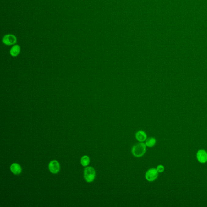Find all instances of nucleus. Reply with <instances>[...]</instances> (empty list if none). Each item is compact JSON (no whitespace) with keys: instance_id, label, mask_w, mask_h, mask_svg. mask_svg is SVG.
<instances>
[{"instance_id":"obj_1","label":"nucleus","mask_w":207,"mask_h":207,"mask_svg":"<svg viewBox=\"0 0 207 207\" xmlns=\"http://www.w3.org/2000/svg\"><path fill=\"white\" fill-rule=\"evenodd\" d=\"M146 144L140 142L133 147L132 153L134 156L137 157H141L145 155L146 151Z\"/></svg>"},{"instance_id":"obj_2","label":"nucleus","mask_w":207,"mask_h":207,"mask_svg":"<svg viewBox=\"0 0 207 207\" xmlns=\"http://www.w3.org/2000/svg\"><path fill=\"white\" fill-rule=\"evenodd\" d=\"M96 171L91 167L85 168L84 170V178L85 180L88 183L93 181L96 177Z\"/></svg>"},{"instance_id":"obj_3","label":"nucleus","mask_w":207,"mask_h":207,"mask_svg":"<svg viewBox=\"0 0 207 207\" xmlns=\"http://www.w3.org/2000/svg\"><path fill=\"white\" fill-rule=\"evenodd\" d=\"M158 172L157 169L151 168L148 170L145 174V178L149 182L155 181L158 176Z\"/></svg>"},{"instance_id":"obj_4","label":"nucleus","mask_w":207,"mask_h":207,"mask_svg":"<svg viewBox=\"0 0 207 207\" xmlns=\"http://www.w3.org/2000/svg\"><path fill=\"white\" fill-rule=\"evenodd\" d=\"M2 42L5 45H7V46H11V45L16 43V38L13 35H6L2 39Z\"/></svg>"},{"instance_id":"obj_5","label":"nucleus","mask_w":207,"mask_h":207,"mask_svg":"<svg viewBox=\"0 0 207 207\" xmlns=\"http://www.w3.org/2000/svg\"><path fill=\"white\" fill-rule=\"evenodd\" d=\"M49 168L51 173L56 174L59 171L60 168L59 164L57 161H52L49 164Z\"/></svg>"},{"instance_id":"obj_6","label":"nucleus","mask_w":207,"mask_h":207,"mask_svg":"<svg viewBox=\"0 0 207 207\" xmlns=\"http://www.w3.org/2000/svg\"><path fill=\"white\" fill-rule=\"evenodd\" d=\"M198 161L201 163H205L207 161V153L205 150H200L197 154Z\"/></svg>"},{"instance_id":"obj_7","label":"nucleus","mask_w":207,"mask_h":207,"mask_svg":"<svg viewBox=\"0 0 207 207\" xmlns=\"http://www.w3.org/2000/svg\"><path fill=\"white\" fill-rule=\"evenodd\" d=\"M135 138L137 140L140 142H143L147 139V135L146 133L143 131H138L135 134Z\"/></svg>"},{"instance_id":"obj_8","label":"nucleus","mask_w":207,"mask_h":207,"mask_svg":"<svg viewBox=\"0 0 207 207\" xmlns=\"http://www.w3.org/2000/svg\"><path fill=\"white\" fill-rule=\"evenodd\" d=\"M10 169L11 171L16 175L20 174L22 171L21 166L18 164L16 163L12 164L11 166Z\"/></svg>"},{"instance_id":"obj_9","label":"nucleus","mask_w":207,"mask_h":207,"mask_svg":"<svg viewBox=\"0 0 207 207\" xmlns=\"http://www.w3.org/2000/svg\"><path fill=\"white\" fill-rule=\"evenodd\" d=\"M20 48L19 46L16 45L14 46L11 48L10 51V53L11 56H13V57H16L18 56L19 54H20Z\"/></svg>"},{"instance_id":"obj_10","label":"nucleus","mask_w":207,"mask_h":207,"mask_svg":"<svg viewBox=\"0 0 207 207\" xmlns=\"http://www.w3.org/2000/svg\"><path fill=\"white\" fill-rule=\"evenodd\" d=\"M156 143V140L155 138L150 137L146 139V146L149 147H152L155 146Z\"/></svg>"},{"instance_id":"obj_11","label":"nucleus","mask_w":207,"mask_h":207,"mask_svg":"<svg viewBox=\"0 0 207 207\" xmlns=\"http://www.w3.org/2000/svg\"><path fill=\"white\" fill-rule=\"evenodd\" d=\"M90 162V159L88 156L85 155L82 157L81 160V165L83 166H87L89 165Z\"/></svg>"},{"instance_id":"obj_12","label":"nucleus","mask_w":207,"mask_h":207,"mask_svg":"<svg viewBox=\"0 0 207 207\" xmlns=\"http://www.w3.org/2000/svg\"><path fill=\"white\" fill-rule=\"evenodd\" d=\"M164 169H165L164 167L162 165H159L157 168V170L159 173L163 172L164 171Z\"/></svg>"}]
</instances>
